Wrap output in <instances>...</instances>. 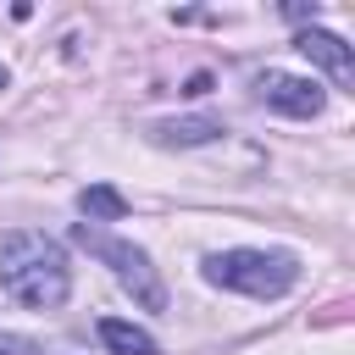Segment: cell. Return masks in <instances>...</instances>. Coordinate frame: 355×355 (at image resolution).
Returning a JSON list of instances; mask_svg holds the SVG:
<instances>
[{"mask_svg": "<svg viewBox=\"0 0 355 355\" xmlns=\"http://www.w3.org/2000/svg\"><path fill=\"white\" fill-rule=\"evenodd\" d=\"M0 283L28 311H55L72 288L67 250L39 227H11V233H0Z\"/></svg>", "mask_w": 355, "mask_h": 355, "instance_id": "1", "label": "cell"}, {"mask_svg": "<svg viewBox=\"0 0 355 355\" xmlns=\"http://www.w3.org/2000/svg\"><path fill=\"white\" fill-rule=\"evenodd\" d=\"M294 50L305 55V61H316V67H327L338 83H349L355 78V55H349V44L338 39V33H327V28H300V39H294Z\"/></svg>", "mask_w": 355, "mask_h": 355, "instance_id": "5", "label": "cell"}, {"mask_svg": "<svg viewBox=\"0 0 355 355\" xmlns=\"http://www.w3.org/2000/svg\"><path fill=\"white\" fill-rule=\"evenodd\" d=\"M100 344H105L111 355H155V338H150L144 327H133V322H116V316L100 322Z\"/></svg>", "mask_w": 355, "mask_h": 355, "instance_id": "6", "label": "cell"}, {"mask_svg": "<svg viewBox=\"0 0 355 355\" xmlns=\"http://www.w3.org/2000/svg\"><path fill=\"white\" fill-rule=\"evenodd\" d=\"M205 283L250 294V300H277L300 283V261L283 250H216L205 255Z\"/></svg>", "mask_w": 355, "mask_h": 355, "instance_id": "2", "label": "cell"}, {"mask_svg": "<svg viewBox=\"0 0 355 355\" xmlns=\"http://www.w3.org/2000/svg\"><path fill=\"white\" fill-rule=\"evenodd\" d=\"M78 211H83L89 222H122V216H128V200H122L111 183H89V189L78 194Z\"/></svg>", "mask_w": 355, "mask_h": 355, "instance_id": "8", "label": "cell"}, {"mask_svg": "<svg viewBox=\"0 0 355 355\" xmlns=\"http://www.w3.org/2000/svg\"><path fill=\"white\" fill-rule=\"evenodd\" d=\"M6 78H11V72H6V67H0V89H6Z\"/></svg>", "mask_w": 355, "mask_h": 355, "instance_id": "10", "label": "cell"}, {"mask_svg": "<svg viewBox=\"0 0 355 355\" xmlns=\"http://www.w3.org/2000/svg\"><path fill=\"white\" fill-rule=\"evenodd\" d=\"M150 133H155L161 144H205V139L222 133V122H216V116H178V122H155Z\"/></svg>", "mask_w": 355, "mask_h": 355, "instance_id": "7", "label": "cell"}, {"mask_svg": "<svg viewBox=\"0 0 355 355\" xmlns=\"http://www.w3.org/2000/svg\"><path fill=\"white\" fill-rule=\"evenodd\" d=\"M255 94H261L272 111H283V116H316V111L327 105L322 83H316V78H294V72H261V78H255Z\"/></svg>", "mask_w": 355, "mask_h": 355, "instance_id": "4", "label": "cell"}, {"mask_svg": "<svg viewBox=\"0 0 355 355\" xmlns=\"http://www.w3.org/2000/svg\"><path fill=\"white\" fill-rule=\"evenodd\" d=\"M0 355H33V344L17 338V333H0Z\"/></svg>", "mask_w": 355, "mask_h": 355, "instance_id": "9", "label": "cell"}, {"mask_svg": "<svg viewBox=\"0 0 355 355\" xmlns=\"http://www.w3.org/2000/svg\"><path fill=\"white\" fill-rule=\"evenodd\" d=\"M78 244H89L100 261H111L116 283H122L144 311H166V288H161V277H155V266H150V255H144L139 244L111 239V233H100V227H89V222H78Z\"/></svg>", "mask_w": 355, "mask_h": 355, "instance_id": "3", "label": "cell"}]
</instances>
